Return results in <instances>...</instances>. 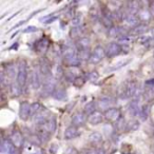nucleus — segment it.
<instances>
[{
	"label": "nucleus",
	"instance_id": "5",
	"mask_svg": "<svg viewBox=\"0 0 154 154\" xmlns=\"http://www.w3.org/2000/svg\"><path fill=\"white\" fill-rule=\"evenodd\" d=\"M103 115H105L106 120L109 122H112V124H116L122 118L120 110L117 109V108H109V109L106 110Z\"/></svg>",
	"mask_w": 154,
	"mask_h": 154
},
{
	"label": "nucleus",
	"instance_id": "27",
	"mask_svg": "<svg viewBox=\"0 0 154 154\" xmlns=\"http://www.w3.org/2000/svg\"><path fill=\"white\" fill-rule=\"evenodd\" d=\"M96 103L95 101H90V103H88L86 106H85V109H84V111H85V113L86 114H92V113H94L95 111H96Z\"/></svg>",
	"mask_w": 154,
	"mask_h": 154
},
{
	"label": "nucleus",
	"instance_id": "30",
	"mask_svg": "<svg viewBox=\"0 0 154 154\" xmlns=\"http://www.w3.org/2000/svg\"><path fill=\"white\" fill-rule=\"evenodd\" d=\"M98 78H99V74L96 71H91V72H89L88 74H87V80H89V82H97Z\"/></svg>",
	"mask_w": 154,
	"mask_h": 154
},
{
	"label": "nucleus",
	"instance_id": "22",
	"mask_svg": "<svg viewBox=\"0 0 154 154\" xmlns=\"http://www.w3.org/2000/svg\"><path fill=\"white\" fill-rule=\"evenodd\" d=\"M139 10V2L138 1H131L128 5V13L129 15H137Z\"/></svg>",
	"mask_w": 154,
	"mask_h": 154
},
{
	"label": "nucleus",
	"instance_id": "14",
	"mask_svg": "<svg viewBox=\"0 0 154 154\" xmlns=\"http://www.w3.org/2000/svg\"><path fill=\"white\" fill-rule=\"evenodd\" d=\"M105 118V115H103L101 112L99 111H95L94 113L88 115V122L92 126H97V125L101 124Z\"/></svg>",
	"mask_w": 154,
	"mask_h": 154
},
{
	"label": "nucleus",
	"instance_id": "2",
	"mask_svg": "<svg viewBox=\"0 0 154 154\" xmlns=\"http://www.w3.org/2000/svg\"><path fill=\"white\" fill-rule=\"evenodd\" d=\"M56 90V79L53 76H49L47 78H45V82H43L42 87V93L41 96L43 97H49L51 95H53V93Z\"/></svg>",
	"mask_w": 154,
	"mask_h": 154
},
{
	"label": "nucleus",
	"instance_id": "20",
	"mask_svg": "<svg viewBox=\"0 0 154 154\" xmlns=\"http://www.w3.org/2000/svg\"><path fill=\"white\" fill-rule=\"evenodd\" d=\"M52 96L54 97V98L56 99V100H59V101H63L66 99V97H68V94H66V91L64 90V89L62 88H58L55 90V92L53 93V95Z\"/></svg>",
	"mask_w": 154,
	"mask_h": 154
},
{
	"label": "nucleus",
	"instance_id": "13",
	"mask_svg": "<svg viewBox=\"0 0 154 154\" xmlns=\"http://www.w3.org/2000/svg\"><path fill=\"white\" fill-rule=\"evenodd\" d=\"M80 135V131L79 129L77 128V127H74V126H71V127H68L64 131V139L66 140H72V139L76 138Z\"/></svg>",
	"mask_w": 154,
	"mask_h": 154
},
{
	"label": "nucleus",
	"instance_id": "3",
	"mask_svg": "<svg viewBox=\"0 0 154 154\" xmlns=\"http://www.w3.org/2000/svg\"><path fill=\"white\" fill-rule=\"evenodd\" d=\"M137 91V85L135 82H128L122 86L119 95L122 98H132Z\"/></svg>",
	"mask_w": 154,
	"mask_h": 154
},
{
	"label": "nucleus",
	"instance_id": "36",
	"mask_svg": "<svg viewBox=\"0 0 154 154\" xmlns=\"http://www.w3.org/2000/svg\"><path fill=\"white\" fill-rule=\"evenodd\" d=\"M37 31H38V29H37L36 26H28V28L24 29L22 32H23V33H33V32H37Z\"/></svg>",
	"mask_w": 154,
	"mask_h": 154
},
{
	"label": "nucleus",
	"instance_id": "25",
	"mask_svg": "<svg viewBox=\"0 0 154 154\" xmlns=\"http://www.w3.org/2000/svg\"><path fill=\"white\" fill-rule=\"evenodd\" d=\"M139 128V122L136 119H131L127 122V127H126V131L128 132H133V131H136Z\"/></svg>",
	"mask_w": 154,
	"mask_h": 154
},
{
	"label": "nucleus",
	"instance_id": "6",
	"mask_svg": "<svg viewBox=\"0 0 154 154\" xmlns=\"http://www.w3.org/2000/svg\"><path fill=\"white\" fill-rule=\"evenodd\" d=\"M0 154H18L17 148L10 139H2L0 145Z\"/></svg>",
	"mask_w": 154,
	"mask_h": 154
},
{
	"label": "nucleus",
	"instance_id": "7",
	"mask_svg": "<svg viewBox=\"0 0 154 154\" xmlns=\"http://www.w3.org/2000/svg\"><path fill=\"white\" fill-rule=\"evenodd\" d=\"M9 139L12 141V143H13L17 149L22 148L24 145V137L19 130H14L13 132L11 133V135H10Z\"/></svg>",
	"mask_w": 154,
	"mask_h": 154
},
{
	"label": "nucleus",
	"instance_id": "11",
	"mask_svg": "<svg viewBox=\"0 0 154 154\" xmlns=\"http://www.w3.org/2000/svg\"><path fill=\"white\" fill-rule=\"evenodd\" d=\"M50 47V40L47 38V37H42L41 39L36 41V43L34 45L35 48V51L37 53H40V54H45V52L48 51Z\"/></svg>",
	"mask_w": 154,
	"mask_h": 154
},
{
	"label": "nucleus",
	"instance_id": "34",
	"mask_svg": "<svg viewBox=\"0 0 154 154\" xmlns=\"http://www.w3.org/2000/svg\"><path fill=\"white\" fill-rule=\"evenodd\" d=\"M97 105H98V107H100L101 109H106V108L110 106V100L108 98H106V97H103V98L99 99Z\"/></svg>",
	"mask_w": 154,
	"mask_h": 154
},
{
	"label": "nucleus",
	"instance_id": "32",
	"mask_svg": "<svg viewBox=\"0 0 154 154\" xmlns=\"http://www.w3.org/2000/svg\"><path fill=\"white\" fill-rule=\"evenodd\" d=\"M41 109V105L39 103H34L31 105V116L34 117L36 114H38V111Z\"/></svg>",
	"mask_w": 154,
	"mask_h": 154
},
{
	"label": "nucleus",
	"instance_id": "28",
	"mask_svg": "<svg viewBox=\"0 0 154 154\" xmlns=\"http://www.w3.org/2000/svg\"><path fill=\"white\" fill-rule=\"evenodd\" d=\"M21 90H22V88L17 82H13V84L11 85V92L13 96H15V97L19 96V95L21 94Z\"/></svg>",
	"mask_w": 154,
	"mask_h": 154
},
{
	"label": "nucleus",
	"instance_id": "31",
	"mask_svg": "<svg viewBox=\"0 0 154 154\" xmlns=\"http://www.w3.org/2000/svg\"><path fill=\"white\" fill-rule=\"evenodd\" d=\"M85 84H86V80H85V78H84V77H82V76H76L74 82H73V85H74V86L76 87V88H78V89L82 88Z\"/></svg>",
	"mask_w": 154,
	"mask_h": 154
},
{
	"label": "nucleus",
	"instance_id": "40",
	"mask_svg": "<svg viewBox=\"0 0 154 154\" xmlns=\"http://www.w3.org/2000/svg\"><path fill=\"white\" fill-rule=\"evenodd\" d=\"M151 35H152V36L154 37V28H153V29H152V30H151Z\"/></svg>",
	"mask_w": 154,
	"mask_h": 154
},
{
	"label": "nucleus",
	"instance_id": "21",
	"mask_svg": "<svg viewBox=\"0 0 154 154\" xmlns=\"http://www.w3.org/2000/svg\"><path fill=\"white\" fill-rule=\"evenodd\" d=\"M148 31V26H146V24H138L137 26H135V28H133L132 30L129 32V34L130 35H133V36H138V35H141L143 34V33H146Z\"/></svg>",
	"mask_w": 154,
	"mask_h": 154
},
{
	"label": "nucleus",
	"instance_id": "26",
	"mask_svg": "<svg viewBox=\"0 0 154 154\" xmlns=\"http://www.w3.org/2000/svg\"><path fill=\"white\" fill-rule=\"evenodd\" d=\"M140 108L138 107V100L136 101H132V103H130V107H129V111H130L131 115L135 116V115H139V113H140Z\"/></svg>",
	"mask_w": 154,
	"mask_h": 154
},
{
	"label": "nucleus",
	"instance_id": "4",
	"mask_svg": "<svg viewBox=\"0 0 154 154\" xmlns=\"http://www.w3.org/2000/svg\"><path fill=\"white\" fill-rule=\"evenodd\" d=\"M107 56L106 54V49H103L101 45H97L94 48L93 52L91 53V57L89 59V63L90 64H97Z\"/></svg>",
	"mask_w": 154,
	"mask_h": 154
},
{
	"label": "nucleus",
	"instance_id": "15",
	"mask_svg": "<svg viewBox=\"0 0 154 154\" xmlns=\"http://www.w3.org/2000/svg\"><path fill=\"white\" fill-rule=\"evenodd\" d=\"M31 86L33 90H38L41 86L40 75L38 71H33L32 72V78H31Z\"/></svg>",
	"mask_w": 154,
	"mask_h": 154
},
{
	"label": "nucleus",
	"instance_id": "35",
	"mask_svg": "<svg viewBox=\"0 0 154 154\" xmlns=\"http://www.w3.org/2000/svg\"><path fill=\"white\" fill-rule=\"evenodd\" d=\"M82 20V15H76V16H74V17H73V19H72L73 28H76V26H80Z\"/></svg>",
	"mask_w": 154,
	"mask_h": 154
},
{
	"label": "nucleus",
	"instance_id": "29",
	"mask_svg": "<svg viewBox=\"0 0 154 154\" xmlns=\"http://www.w3.org/2000/svg\"><path fill=\"white\" fill-rule=\"evenodd\" d=\"M149 114H150V107L148 105L143 106V107L141 108V110H140V113H139L140 119L141 120H146L148 118V116H149Z\"/></svg>",
	"mask_w": 154,
	"mask_h": 154
},
{
	"label": "nucleus",
	"instance_id": "38",
	"mask_svg": "<svg viewBox=\"0 0 154 154\" xmlns=\"http://www.w3.org/2000/svg\"><path fill=\"white\" fill-rule=\"evenodd\" d=\"M150 13L152 16H154V1H152L151 5H150Z\"/></svg>",
	"mask_w": 154,
	"mask_h": 154
},
{
	"label": "nucleus",
	"instance_id": "12",
	"mask_svg": "<svg viewBox=\"0 0 154 154\" xmlns=\"http://www.w3.org/2000/svg\"><path fill=\"white\" fill-rule=\"evenodd\" d=\"M31 116V105L28 101H23L20 103L19 107V118L23 122L29 119Z\"/></svg>",
	"mask_w": 154,
	"mask_h": 154
},
{
	"label": "nucleus",
	"instance_id": "16",
	"mask_svg": "<svg viewBox=\"0 0 154 154\" xmlns=\"http://www.w3.org/2000/svg\"><path fill=\"white\" fill-rule=\"evenodd\" d=\"M124 20H125V22H126L127 26H130V28H132V29L135 28V26H137L138 24H140L138 22L139 19L136 15H129V14H127V15L125 16Z\"/></svg>",
	"mask_w": 154,
	"mask_h": 154
},
{
	"label": "nucleus",
	"instance_id": "23",
	"mask_svg": "<svg viewBox=\"0 0 154 154\" xmlns=\"http://www.w3.org/2000/svg\"><path fill=\"white\" fill-rule=\"evenodd\" d=\"M82 26H76V28H72L71 29V31H70V37L71 38H73V39H76L77 38V40L79 38H82Z\"/></svg>",
	"mask_w": 154,
	"mask_h": 154
},
{
	"label": "nucleus",
	"instance_id": "33",
	"mask_svg": "<svg viewBox=\"0 0 154 154\" xmlns=\"http://www.w3.org/2000/svg\"><path fill=\"white\" fill-rule=\"evenodd\" d=\"M130 61H131V59H125V60H122V61L117 62V64H116L115 66H112V68H110V69H109V71H115V70H117V69L122 68V66H125L126 64H128Z\"/></svg>",
	"mask_w": 154,
	"mask_h": 154
},
{
	"label": "nucleus",
	"instance_id": "18",
	"mask_svg": "<svg viewBox=\"0 0 154 154\" xmlns=\"http://www.w3.org/2000/svg\"><path fill=\"white\" fill-rule=\"evenodd\" d=\"M77 50L78 51H82V50H89L90 47V39L88 37H82L76 41Z\"/></svg>",
	"mask_w": 154,
	"mask_h": 154
},
{
	"label": "nucleus",
	"instance_id": "9",
	"mask_svg": "<svg viewBox=\"0 0 154 154\" xmlns=\"http://www.w3.org/2000/svg\"><path fill=\"white\" fill-rule=\"evenodd\" d=\"M122 51V47H120V45L118 42H115V41L108 43L107 48H106V54H107V56L110 58L119 55Z\"/></svg>",
	"mask_w": 154,
	"mask_h": 154
},
{
	"label": "nucleus",
	"instance_id": "17",
	"mask_svg": "<svg viewBox=\"0 0 154 154\" xmlns=\"http://www.w3.org/2000/svg\"><path fill=\"white\" fill-rule=\"evenodd\" d=\"M51 117V116L49 115V113H48L47 111L45 112V113H40V114H36V115L33 117V122H35V124H38V125H45V122H47V120L49 119V118Z\"/></svg>",
	"mask_w": 154,
	"mask_h": 154
},
{
	"label": "nucleus",
	"instance_id": "19",
	"mask_svg": "<svg viewBox=\"0 0 154 154\" xmlns=\"http://www.w3.org/2000/svg\"><path fill=\"white\" fill-rule=\"evenodd\" d=\"M88 139H89V141H90V143H92V145H94V146H97L103 143V135L99 132H92L89 135Z\"/></svg>",
	"mask_w": 154,
	"mask_h": 154
},
{
	"label": "nucleus",
	"instance_id": "24",
	"mask_svg": "<svg viewBox=\"0 0 154 154\" xmlns=\"http://www.w3.org/2000/svg\"><path fill=\"white\" fill-rule=\"evenodd\" d=\"M151 13H150V10H140L137 14V17L140 21H148L151 18Z\"/></svg>",
	"mask_w": 154,
	"mask_h": 154
},
{
	"label": "nucleus",
	"instance_id": "39",
	"mask_svg": "<svg viewBox=\"0 0 154 154\" xmlns=\"http://www.w3.org/2000/svg\"><path fill=\"white\" fill-rule=\"evenodd\" d=\"M86 154H98V152H97V150H88V151L86 152Z\"/></svg>",
	"mask_w": 154,
	"mask_h": 154
},
{
	"label": "nucleus",
	"instance_id": "1",
	"mask_svg": "<svg viewBox=\"0 0 154 154\" xmlns=\"http://www.w3.org/2000/svg\"><path fill=\"white\" fill-rule=\"evenodd\" d=\"M28 80V64L26 60H20L18 63V73H17V82L21 88H23L26 85Z\"/></svg>",
	"mask_w": 154,
	"mask_h": 154
},
{
	"label": "nucleus",
	"instance_id": "37",
	"mask_svg": "<svg viewBox=\"0 0 154 154\" xmlns=\"http://www.w3.org/2000/svg\"><path fill=\"white\" fill-rule=\"evenodd\" d=\"M63 71H62V68L60 66H56V78H58V77H61L63 76Z\"/></svg>",
	"mask_w": 154,
	"mask_h": 154
},
{
	"label": "nucleus",
	"instance_id": "10",
	"mask_svg": "<svg viewBox=\"0 0 154 154\" xmlns=\"http://www.w3.org/2000/svg\"><path fill=\"white\" fill-rule=\"evenodd\" d=\"M86 122H88V116L86 115L85 112H78V113L74 114L72 119H71L72 126L77 127V128L84 126V125L86 124Z\"/></svg>",
	"mask_w": 154,
	"mask_h": 154
},
{
	"label": "nucleus",
	"instance_id": "8",
	"mask_svg": "<svg viewBox=\"0 0 154 154\" xmlns=\"http://www.w3.org/2000/svg\"><path fill=\"white\" fill-rule=\"evenodd\" d=\"M22 154H42L43 151L40 146H37L30 141H26L23 147L21 148Z\"/></svg>",
	"mask_w": 154,
	"mask_h": 154
}]
</instances>
